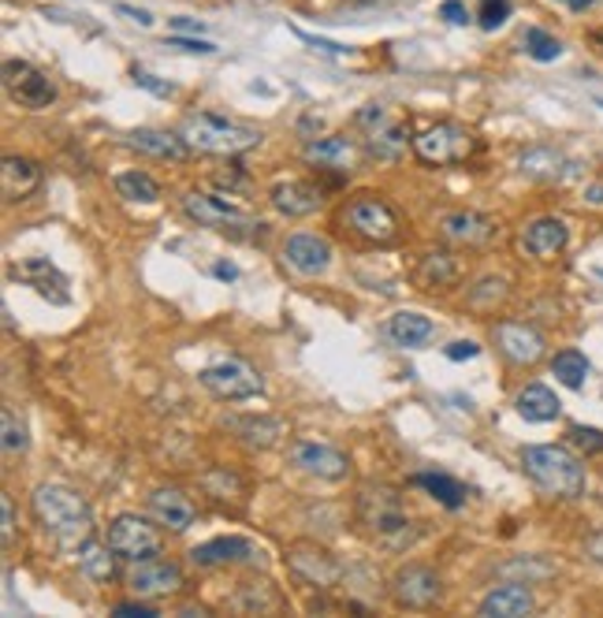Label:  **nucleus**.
Here are the masks:
<instances>
[{
    "mask_svg": "<svg viewBox=\"0 0 603 618\" xmlns=\"http://www.w3.org/2000/svg\"><path fill=\"white\" fill-rule=\"evenodd\" d=\"M30 510L34 521L64 547H83L86 541H93V510L75 489L67 484H38L30 495Z\"/></svg>",
    "mask_w": 603,
    "mask_h": 618,
    "instance_id": "f257e3e1",
    "label": "nucleus"
},
{
    "mask_svg": "<svg viewBox=\"0 0 603 618\" xmlns=\"http://www.w3.org/2000/svg\"><path fill=\"white\" fill-rule=\"evenodd\" d=\"M357 526L384 547H410L417 537V526L406 515V500L395 484H362L354 500Z\"/></svg>",
    "mask_w": 603,
    "mask_h": 618,
    "instance_id": "f03ea898",
    "label": "nucleus"
},
{
    "mask_svg": "<svg viewBox=\"0 0 603 618\" xmlns=\"http://www.w3.org/2000/svg\"><path fill=\"white\" fill-rule=\"evenodd\" d=\"M522 466H526L529 481L540 492L555 495V500H578V495H585V463L574 451L558 447V443L522 447Z\"/></svg>",
    "mask_w": 603,
    "mask_h": 618,
    "instance_id": "7ed1b4c3",
    "label": "nucleus"
},
{
    "mask_svg": "<svg viewBox=\"0 0 603 618\" xmlns=\"http://www.w3.org/2000/svg\"><path fill=\"white\" fill-rule=\"evenodd\" d=\"M179 135L187 138L190 150L198 153H213V156H239L247 150L261 146V130L242 124V119H227L216 112H190L179 124Z\"/></svg>",
    "mask_w": 603,
    "mask_h": 618,
    "instance_id": "20e7f679",
    "label": "nucleus"
},
{
    "mask_svg": "<svg viewBox=\"0 0 603 618\" xmlns=\"http://www.w3.org/2000/svg\"><path fill=\"white\" fill-rule=\"evenodd\" d=\"M339 224H343L347 231H354L357 239L373 242V247H391L402 235L399 213L384 202L380 194H373V190H362V194L347 198L343 209H339Z\"/></svg>",
    "mask_w": 603,
    "mask_h": 618,
    "instance_id": "39448f33",
    "label": "nucleus"
},
{
    "mask_svg": "<svg viewBox=\"0 0 603 618\" xmlns=\"http://www.w3.org/2000/svg\"><path fill=\"white\" fill-rule=\"evenodd\" d=\"M183 213H187L198 228L231 235V239H250V235L265 228V224L253 213H247L242 205H231L227 198L205 194V190H187V194H183Z\"/></svg>",
    "mask_w": 603,
    "mask_h": 618,
    "instance_id": "423d86ee",
    "label": "nucleus"
},
{
    "mask_svg": "<svg viewBox=\"0 0 603 618\" xmlns=\"http://www.w3.org/2000/svg\"><path fill=\"white\" fill-rule=\"evenodd\" d=\"M284 563H287V570H291L294 578L302 581V585L321 589V593H325V589H336L339 581L347 578L343 563H339L336 555H331L328 547L317 544V541H294V544H287Z\"/></svg>",
    "mask_w": 603,
    "mask_h": 618,
    "instance_id": "0eeeda50",
    "label": "nucleus"
},
{
    "mask_svg": "<svg viewBox=\"0 0 603 618\" xmlns=\"http://www.w3.org/2000/svg\"><path fill=\"white\" fill-rule=\"evenodd\" d=\"M474 150H477L474 130L462 124H436L414 138V153L422 156L425 164H436V168H443V164H462L466 156H474Z\"/></svg>",
    "mask_w": 603,
    "mask_h": 618,
    "instance_id": "6e6552de",
    "label": "nucleus"
},
{
    "mask_svg": "<svg viewBox=\"0 0 603 618\" xmlns=\"http://www.w3.org/2000/svg\"><path fill=\"white\" fill-rule=\"evenodd\" d=\"M201 388L213 391L221 403H242V399H253L261 395V377L250 362L242 358H224V362H213L201 369Z\"/></svg>",
    "mask_w": 603,
    "mask_h": 618,
    "instance_id": "1a4fd4ad",
    "label": "nucleus"
},
{
    "mask_svg": "<svg viewBox=\"0 0 603 618\" xmlns=\"http://www.w3.org/2000/svg\"><path fill=\"white\" fill-rule=\"evenodd\" d=\"M104 541L112 544V552L120 555V559L127 563H142V559H153V555L164 552V537L161 529L150 526L146 518L138 515H120L109 521V533H104Z\"/></svg>",
    "mask_w": 603,
    "mask_h": 618,
    "instance_id": "9d476101",
    "label": "nucleus"
},
{
    "mask_svg": "<svg viewBox=\"0 0 603 618\" xmlns=\"http://www.w3.org/2000/svg\"><path fill=\"white\" fill-rule=\"evenodd\" d=\"M4 90L20 109L26 112H41L56 101V86L46 72H38L26 60H4Z\"/></svg>",
    "mask_w": 603,
    "mask_h": 618,
    "instance_id": "9b49d317",
    "label": "nucleus"
},
{
    "mask_svg": "<svg viewBox=\"0 0 603 618\" xmlns=\"http://www.w3.org/2000/svg\"><path fill=\"white\" fill-rule=\"evenodd\" d=\"M391 596H395L399 607L428 611V607L440 604L443 581H440V573L432 567H425V563H406V567H399L395 578H391Z\"/></svg>",
    "mask_w": 603,
    "mask_h": 618,
    "instance_id": "f8f14e48",
    "label": "nucleus"
},
{
    "mask_svg": "<svg viewBox=\"0 0 603 618\" xmlns=\"http://www.w3.org/2000/svg\"><path fill=\"white\" fill-rule=\"evenodd\" d=\"M183 585H187L183 567H179V563H172V559H161V555L135 563V567L127 570V589H130V596H138V600L176 596Z\"/></svg>",
    "mask_w": 603,
    "mask_h": 618,
    "instance_id": "ddd939ff",
    "label": "nucleus"
},
{
    "mask_svg": "<svg viewBox=\"0 0 603 618\" xmlns=\"http://www.w3.org/2000/svg\"><path fill=\"white\" fill-rule=\"evenodd\" d=\"M291 463L302 469V474L317 477V481H347L351 477V458L343 455L339 447L321 440H299L291 443Z\"/></svg>",
    "mask_w": 603,
    "mask_h": 618,
    "instance_id": "4468645a",
    "label": "nucleus"
},
{
    "mask_svg": "<svg viewBox=\"0 0 603 618\" xmlns=\"http://www.w3.org/2000/svg\"><path fill=\"white\" fill-rule=\"evenodd\" d=\"M492 339L511 365H537L548 351L544 336H540L532 325H526V320H495Z\"/></svg>",
    "mask_w": 603,
    "mask_h": 618,
    "instance_id": "2eb2a0df",
    "label": "nucleus"
},
{
    "mask_svg": "<svg viewBox=\"0 0 603 618\" xmlns=\"http://www.w3.org/2000/svg\"><path fill=\"white\" fill-rule=\"evenodd\" d=\"M495 231H500V224L477 209H454V213L440 216V235L454 247H488Z\"/></svg>",
    "mask_w": 603,
    "mask_h": 618,
    "instance_id": "dca6fc26",
    "label": "nucleus"
},
{
    "mask_svg": "<svg viewBox=\"0 0 603 618\" xmlns=\"http://www.w3.org/2000/svg\"><path fill=\"white\" fill-rule=\"evenodd\" d=\"M284 265L291 268V273L305 276V280H313V276H325L328 265H331V242L321 239V235H291V239L284 242Z\"/></svg>",
    "mask_w": 603,
    "mask_h": 618,
    "instance_id": "f3484780",
    "label": "nucleus"
},
{
    "mask_svg": "<svg viewBox=\"0 0 603 618\" xmlns=\"http://www.w3.org/2000/svg\"><path fill=\"white\" fill-rule=\"evenodd\" d=\"M354 124L369 135V150L380 156H391L406 146V127H402L384 104H365V109L354 116Z\"/></svg>",
    "mask_w": 603,
    "mask_h": 618,
    "instance_id": "a211bd4d",
    "label": "nucleus"
},
{
    "mask_svg": "<svg viewBox=\"0 0 603 618\" xmlns=\"http://www.w3.org/2000/svg\"><path fill=\"white\" fill-rule=\"evenodd\" d=\"M227 604H231V611H239V615H279V611H287V596L279 593L268 578H257V573L242 578L239 585H235V593Z\"/></svg>",
    "mask_w": 603,
    "mask_h": 618,
    "instance_id": "6ab92c4d",
    "label": "nucleus"
},
{
    "mask_svg": "<svg viewBox=\"0 0 603 618\" xmlns=\"http://www.w3.org/2000/svg\"><path fill=\"white\" fill-rule=\"evenodd\" d=\"M194 567H242V563H257L261 547L247 541V537H216L190 552Z\"/></svg>",
    "mask_w": 603,
    "mask_h": 618,
    "instance_id": "aec40b11",
    "label": "nucleus"
},
{
    "mask_svg": "<svg viewBox=\"0 0 603 618\" xmlns=\"http://www.w3.org/2000/svg\"><path fill=\"white\" fill-rule=\"evenodd\" d=\"M201 492L209 495V500L216 503V507L224 510H242L250 503V484L247 477L239 474V469H227V466H213L205 469V474L198 477Z\"/></svg>",
    "mask_w": 603,
    "mask_h": 618,
    "instance_id": "412c9836",
    "label": "nucleus"
},
{
    "mask_svg": "<svg viewBox=\"0 0 603 618\" xmlns=\"http://www.w3.org/2000/svg\"><path fill=\"white\" fill-rule=\"evenodd\" d=\"M268 202H273L279 216L302 220V216H313L321 205H325V194H321V187H313V182H305V179H284L268 190Z\"/></svg>",
    "mask_w": 603,
    "mask_h": 618,
    "instance_id": "4be33fe9",
    "label": "nucleus"
},
{
    "mask_svg": "<svg viewBox=\"0 0 603 618\" xmlns=\"http://www.w3.org/2000/svg\"><path fill=\"white\" fill-rule=\"evenodd\" d=\"M566 242H570V228L558 216H540L522 231V250L537 261H555L566 250Z\"/></svg>",
    "mask_w": 603,
    "mask_h": 618,
    "instance_id": "5701e85b",
    "label": "nucleus"
},
{
    "mask_svg": "<svg viewBox=\"0 0 603 618\" xmlns=\"http://www.w3.org/2000/svg\"><path fill=\"white\" fill-rule=\"evenodd\" d=\"M537 611V596H532L529 581H506L480 600V615L485 618H522Z\"/></svg>",
    "mask_w": 603,
    "mask_h": 618,
    "instance_id": "b1692460",
    "label": "nucleus"
},
{
    "mask_svg": "<svg viewBox=\"0 0 603 618\" xmlns=\"http://www.w3.org/2000/svg\"><path fill=\"white\" fill-rule=\"evenodd\" d=\"M150 515L156 518V526L172 529V533H187L198 521V507L179 489H156L150 495Z\"/></svg>",
    "mask_w": 603,
    "mask_h": 618,
    "instance_id": "393cba45",
    "label": "nucleus"
},
{
    "mask_svg": "<svg viewBox=\"0 0 603 618\" xmlns=\"http://www.w3.org/2000/svg\"><path fill=\"white\" fill-rule=\"evenodd\" d=\"M127 142H130V150H138V153H146V156H156V161H187V156L194 153L179 130L142 127V130H135Z\"/></svg>",
    "mask_w": 603,
    "mask_h": 618,
    "instance_id": "a878e982",
    "label": "nucleus"
},
{
    "mask_svg": "<svg viewBox=\"0 0 603 618\" xmlns=\"http://www.w3.org/2000/svg\"><path fill=\"white\" fill-rule=\"evenodd\" d=\"M0 187H4L8 202H23L41 187V168L30 156H4L0 161Z\"/></svg>",
    "mask_w": 603,
    "mask_h": 618,
    "instance_id": "bb28decb",
    "label": "nucleus"
},
{
    "mask_svg": "<svg viewBox=\"0 0 603 618\" xmlns=\"http://www.w3.org/2000/svg\"><path fill=\"white\" fill-rule=\"evenodd\" d=\"M302 156L317 168H354L357 164V146L347 135H331V138H313L302 146Z\"/></svg>",
    "mask_w": 603,
    "mask_h": 618,
    "instance_id": "cd10ccee",
    "label": "nucleus"
},
{
    "mask_svg": "<svg viewBox=\"0 0 603 618\" xmlns=\"http://www.w3.org/2000/svg\"><path fill=\"white\" fill-rule=\"evenodd\" d=\"M227 429L235 432V437H239L242 443H247V447H253V451H268V447H276L279 443V437H284V421H279V417H231V421H227Z\"/></svg>",
    "mask_w": 603,
    "mask_h": 618,
    "instance_id": "c85d7f7f",
    "label": "nucleus"
},
{
    "mask_svg": "<svg viewBox=\"0 0 603 618\" xmlns=\"http://www.w3.org/2000/svg\"><path fill=\"white\" fill-rule=\"evenodd\" d=\"M458 261H454L448 250H428V254L417 261L414 280L425 287V291H448V287L458 283Z\"/></svg>",
    "mask_w": 603,
    "mask_h": 618,
    "instance_id": "c756f323",
    "label": "nucleus"
},
{
    "mask_svg": "<svg viewBox=\"0 0 603 618\" xmlns=\"http://www.w3.org/2000/svg\"><path fill=\"white\" fill-rule=\"evenodd\" d=\"M522 172L532 179H566L578 172V164L570 156H563L558 150H548V146H537V150L522 153Z\"/></svg>",
    "mask_w": 603,
    "mask_h": 618,
    "instance_id": "7c9ffc66",
    "label": "nucleus"
},
{
    "mask_svg": "<svg viewBox=\"0 0 603 618\" xmlns=\"http://www.w3.org/2000/svg\"><path fill=\"white\" fill-rule=\"evenodd\" d=\"M514 406H518V414L532 425L555 421L558 411H563V403L555 399V391L544 388V384H526L518 391V399H514Z\"/></svg>",
    "mask_w": 603,
    "mask_h": 618,
    "instance_id": "2f4dec72",
    "label": "nucleus"
},
{
    "mask_svg": "<svg viewBox=\"0 0 603 618\" xmlns=\"http://www.w3.org/2000/svg\"><path fill=\"white\" fill-rule=\"evenodd\" d=\"M116 559L120 555L112 552V544L104 541H86L83 547H78V567H83V573L90 581H98V585H109L112 578H116Z\"/></svg>",
    "mask_w": 603,
    "mask_h": 618,
    "instance_id": "473e14b6",
    "label": "nucleus"
},
{
    "mask_svg": "<svg viewBox=\"0 0 603 618\" xmlns=\"http://www.w3.org/2000/svg\"><path fill=\"white\" fill-rule=\"evenodd\" d=\"M15 276L20 280H26L30 287H38L41 294H52L56 302H67V291H56V287H64V276L56 273V268L49 265V257H30V261H23L20 268H15Z\"/></svg>",
    "mask_w": 603,
    "mask_h": 618,
    "instance_id": "72a5a7b5",
    "label": "nucleus"
},
{
    "mask_svg": "<svg viewBox=\"0 0 603 618\" xmlns=\"http://www.w3.org/2000/svg\"><path fill=\"white\" fill-rule=\"evenodd\" d=\"M388 336L395 339L399 346H422L425 339L432 336V320L414 310H399L395 317L388 320Z\"/></svg>",
    "mask_w": 603,
    "mask_h": 618,
    "instance_id": "f704fd0d",
    "label": "nucleus"
},
{
    "mask_svg": "<svg viewBox=\"0 0 603 618\" xmlns=\"http://www.w3.org/2000/svg\"><path fill=\"white\" fill-rule=\"evenodd\" d=\"M112 187H116V194L127 198V202H142V205L161 202V182L146 176V172H120V176L112 179Z\"/></svg>",
    "mask_w": 603,
    "mask_h": 618,
    "instance_id": "c9c22d12",
    "label": "nucleus"
},
{
    "mask_svg": "<svg viewBox=\"0 0 603 618\" xmlns=\"http://www.w3.org/2000/svg\"><path fill=\"white\" fill-rule=\"evenodd\" d=\"M414 484H417V489H425L432 500H440L448 510L466 507V489H462V484L454 481V477H448V474H417Z\"/></svg>",
    "mask_w": 603,
    "mask_h": 618,
    "instance_id": "e433bc0d",
    "label": "nucleus"
},
{
    "mask_svg": "<svg viewBox=\"0 0 603 618\" xmlns=\"http://www.w3.org/2000/svg\"><path fill=\"white\" fill-rule=\"evenodd\" d=\"M506 299H511V283L503 276H485L477 287H469V306L477 313H495V306H503Z\"/></svg>",
    "mask_w": 603,
    "mask_h": 618,
    "instance_id": "4c0bfd02",
    "label": "nucleus"
},
{
    "mask_svg": "<svg viewBox=\"0 0 603 618\" xmlns=\"http://www.w3.org/2000/svg\"><path fill=\"white\" fill-rule=\"evenodd\" d=\"M552 373L558 384L578 391V388H585V377H589V358H585L581 351H558L552 358Z\"/></svg>",
    "mask_w": 603,
    "mask_h": 618,
    "instance_id": "58836bf2",
    "label": "nucleus"
},
{
    "mask_svg": "<svg viewBox=\"0 0 603 618\" xmlns=\"http://www.w3.org/2000/svg\"><path fill=\"white\" fill-rule=\"evenodd\" d=\"M526 52L532 60H540V64H552V60L563 56V41H558L555 34L540 30V26H529V30H526Z\"/></svg>",
    "mask_w": 603,
    "mask_h": 618,
    "instance_id": "ea45409f",
    "label": "nucleus"
},
{
    "mask_svg": "<svg viewBox=\"0 0 603 618\" xmlns=\"http://www.w3.org/2000/svg\"><path fill=\"white\" fill-rule=\"evenodd\" d=\"M0 429H4V455L20 458L26 451V425L15 417L12 406H4V411H0Z\"/></svg>",
    "mask_w": 603,
    "mask_h": 618,
    "instance_id": "a19ab883",
    "label": "nucleus"
},
{
    "mask_svg": "<svg viewBox=\"0 0 603 618\" xmlns=\"http://www.w3.org/2000/svg\"><path fill=\"white\" fill-rule=\"evenodd\" d=\"M511 12H514L511 0H480V26L485 30H500L511 20Z\"/></svg>",
    "mask_w": 603,
    "mask_h": 618,
    "instance_id": "79ce46f5",
    "label": "nucleus"
},
{
    "mask_svg": "<svg viewBox=\"0 0 603 618\" xmlns=\"http://www.w3.org/2000/svg\"><path fill=\"white\" fill-rule=\"evenodd\" d=\"M570 443H574V447H581L585 455H600V451H603V432L589 429V425H570Z\"/></svg>",
    "mask_w": 603,
    "mask_h": 618,
    "instance_id": "37998d69",
    "label": "nucleus"
},
{
    "mask_svg": "<svg viewBox=\"0 0 603 618\" xmlns=\"http://www.w3.org/2000/svg\"><path fill=\"white\" fill-rule=\"evenodd\" d=\"M440 15L448 23H454V26H466L469 23V8L462 4V0H443L440 4Z\"/></svg>",
    "mask_w": 603,
    "mask_h": 618,
    "instance_id": "c03bdc74",
    "label": "nucleus"
},
{
    "mask_svg": "<svg viewBox=\"0 0 603 618\" xmlns=\"http://www.w3.org/2000/svg\"><path fill=\"white\" fill-rule=\"evenodd\" d=\"M0 510H4V547H12L15 544V503H12V495H0Z\"/></svg>",
    "mask_w": 603,
    "mask_h": 618,
    "instance_id": "a18cd8bd",
    "label": "nucleus"
},
{
    "mask_svg": "<svg viewBox=\"0 0 603 618\" xmlns=\"http://www.w3.org/2000/svg\"><path fill=\"white\" fill-rule=\"evenodd\" d=\"M168 46L172 49H183V52H201V56H209V52H216L213 41H194V38H168Z\"/></svg>",
    "mask_w": 603,
    "mask_h": 618,
    "instance_id": "49530a36",
    "label": "nucleus"
},
{
    "mask_svg": "<svg viewBox=\"0 0 603 618\" xmlns=\"http://www.w3.org/2000/svg\"><path fill=\"white\" fill-rule=\"evenodd\" d=\"M477 354H480V346L474 343V339H458V343L448 346V358L451 362H466V358H477Z\"/></svg>",
    "mask_w": 603,
    "mask_h": 618,
    "instance_id": "de8ad7c7",
    "label": "nucleus"
},
{
    "mask_svg": "<svg viewBox=\"0 0 603 618\" xmlns=\"http://www.w3.org/2000/svg\"><path fill=\"white\" fill-rule=\"evenodd\" d=\"M112 615H120V618H153L156 611L150 604H116V607H112Z\"/></svg>",
    "mask_w": 603,
    "mask_h": 618,
    "instance_id": "09e8293b",
    "label": "nucleus"
},
{
    "mask_svg": "<svg viewBox=\"0 0 603 618\" xmlns=\"http://www.w3.org/2000/svg\"><path fill=\"white\" fill-rule=\"evenodd\" d=\"M120 15H127V20H135L138 26H153V15L146 12V8H130V4H116Z\"/></svg>",
    "mask_w": 603,
    "mask_h": 618,
    "instance_id": "8fccbe9b",
    "label": "nucleus"
},
{
    "mask_svg": "<svg viewBox=\"0 0 603 618\" xmlns=\"http://www.w3.org/2000/svg\"><path fill=\"white\" fill-rule=\"evenodd\" d=\"M585 205L603 209V182H589V187H585Z\"/></svg>",
    "mask_w": 603,
    "mask_h": 618,
    "instance_id": "3c124183",
    "label": "nucleus"
},
{
    "mask_svg": "<svg viewBox=\"0 0 603 618\" xmlns=\"http://www.w3.org/2000/svg\"><path fill=\"white\" fill-rule=\"evenodd\" d=\"M135 78H138V86H146V90H153V93H172V86L153 83V75H146V72H135Z\"/></svg>",
    "mask_w": 603,
    "mask_h": 618,
    "instance_id": "603ef678",
    "label": "nucleus"
},
{
    "mask_svg": "<svg viewBox=\"0 0 603 618\" xmlns=\"http://www.w3.org/2000/svg\"><path fill=\"white\" fill-rule=\"evenodd\" d=\"M216 276H221V280H235V276H239V268H235V265H216Z\"/></svg>",
    "mask_w": 603,
    "mask_h": 618,
    "instance_id": "864d4df0",
    "label": "nucleus"
},
{
    "mask_svg": "<svg viewBox=\"0 0 603 618\" xmlns=\"http://www.w3.org/2000/svg\"><path fill=\"white\" fill-rule=\"evenodd\" d=\"M566 8H574V12H585V8H592V0H563Z\"/></svg>",
    "mask_w": 603,
    "mask_h": 618,
    "instance_id": "5fc2aeb1",
    "label": "nucleus"
},
{
    "mask_svg": "<svg viewBox=\"0 0 603 618\" xmlns=\"http://www.w3.org/2000/svg\"><path fill=\"white\" fill-rule=\"evenodd\" d=\"M589 41H592V46H596V49L603 52V26H596V30L589 34Z\"/></svg>",
    "mask_w": 603,
    "mask_h": 618,
    "instance_id": "6e6d98bb",
    "label": "nucleus"
},
{
    "mask_svg": "<svg viewBox=\"0 0 603 618\" xmlns=\"http://www.w3.org/2000/svg\"><path fill=\"white\" fill-rule=\"evenodd\" d=\"M600 109H603V101H600Z\"/></svg>",
    "mask_w": 603,
    "mask_h": 618,
    "instance_id": "4d7b16f0",
    "label": "nucleus"
},
{
    "mask_svg": "<svg viewBox=\"0 0 603 618\" xmlns=\"http://www.w3.org/2000/svg\"><path fill=\"white\" fill-rule=\"evenodd\" d=\"M600 276H603V273H600Z\"/></svg>",
    "mask_w": 603,
    "mask_h": 618,
    "instance_id": "13d9d810",
    "label": "nucleus"
}]
</instances>
